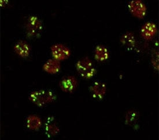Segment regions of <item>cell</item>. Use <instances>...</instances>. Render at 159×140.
<instances>
[{
    "mask_svg": "<svg viewBox=\"0 0 159 140\" xmlns=\"http://www.w3.org/2000/svg\"><path fill=\"white\" fill-rule=\"evenodd\" d=\"M29 99L34 105L42 107L56 101L57 97L49 89H38L32 91L29 95Z\"/></svg>",
    "mask_w": 159,
    "mask_h": 140,
    "instance_id": "1",
    "label": "cell"
},
{
    "mask_svg": "<svg viewBox=\"0 0 159 140\" xmlns=\"http://www.w3.org/2000/svg\"><path fill=\"white\" fill-rule=\"evenodd\" d=\"M75 67L80 76L84 79H91L96 73L94 64L88 56H84L78 60L76 63Z\"/></svg>",
    "mask_w": 159,
    "mask_h": 140,
    "instance_id": "2",
    "label": "cell"
},
{
    "mask_svg": "<svg viewBox=\"0 0 159 140\" xmlns=\"http://www.w3.org/2000/svg\"><path fill=\"white\" fill-rule=\"evenodd\" d=\"M43 22L38 16L31 15L27 17L25 22V32L30 38L39 37L43 30Z\"/></svg>",
    "mask_w": 159,
    "mask_h": 140,
    "instance_id": "3",
    "label": "cell"
},
{
    "mask_svg": "<svg viewBox=\"0 0 159 140\" xmlns=\"http://www.w3.org/2000/svg\"><path fill=\"white\" fill-rule=\"evenodd\" d=\"M51 54L53 58L59 61L68 59L71 55V51L69 47L61 43H56L50 47Z\"/></svg>",
    "mask_w": 159,
    "mask_h": 140,
    "instance_id": "4",
    "label": "cell"
},
{
    "mask_svg": "<svg viewBox=\"0 0 159 140\" xmlns=\"http://www.w3.org/2000/svg\"><path fill=\"white\" fill-rule=\"evenodd\" d=\"M128 8L130 13L138 18H143L147 14V5L141 0L131 1L129 2Z\"/></svg>",
    "mask_w": 159,
    "mask_h": 140,
    "instance_id": "5",
    "label": "cell"
},
{
    "mask_svg": "<svg viewBox=\"0 0 159 140\" xmlns=\"http://www.w3.org/2000/svg\"><path fill=\"white\" fill-rule=\"evenodd\" d=\"M78 85V81L76 77L73 75H67L61 79L59 86L61 89L68 93H71L75 91Z\"/></svg>",
    "mask_w": 159,
    "mask_h": 140,
    "instance_id": "6",
    "label": "cell"
},
{
    "mask_svg": "<svg viewBox=\"0 0 159 140\" xmlns=\"http://www.w3.org/2000/svg\"><path fill=\"white\" fill-rule=\"evenodd\" d=\"M89 91L94 98L97 99H102L106 94L107 87L104 82L97 81L90 85Z\"/></svg>",
    "mask_w": 159,
    "mask_h": 140,
    "instance_id": "7",
    "label": "cell"
},
{
    "mask_svg": "<svg viewBox=\"0 0 159 140\" xmlns=\"http://www.w3.org/2000/svg\"><path fill=\"white\" fill-rule=\"evenodd\" d=\"M13 50L20 57L26 58L30 55L31 49L30 45L27 41L24 40H20L14 45Z\"/></svg>",
    "mask_w": 159,
    "mask_h": 140,
    "instance_id": "8",
    "label": "cell"
},
{
    "mask_svg": "<svg viewBox=\"0 0 159 140\" xmlns=\"http://www.w3.org/2000/svg\"><path fill=\"white\" fill-rule=\"evenodd\" d=\"M44 130L48 137H53L58 134L60 128L54 117L49 116L47 118L44 125Z\"/></svg>",
    "mask_w": 159,
    "mask_h": 140,
    "instance_id": "9",
    "label": "cell"
},
{
    "mask_svg": "<svg viewBox=\"0 0 159 140\" xmlns=\"http://www.w3.org/2000/svg\"><path fill=\"white\" fill-rule=\"evenodd\" d=\"M140 32L143 38L146 40H150L154 37L157 33V27L155 23L147 22L141 27Z\"/></svg>",
    "mask_w": 159,
    "mask_h": 140,
    "instance_id": "10",
    "label": "cell"
},
{
    "mask_svg": "<svg viewBox=\"0 0 159 140\" xmlns=\"http://www.w3.org/2000/svg\"><path fill=\"white\" fill-rule=\"evenodd\" d=\"M43 70L49 74H56L61 69L60 61L55 58H50L47 60L43 65Z\"/></svg>",
    "mask_w": 159,
    "mask_h": 140,
    "instance_id": "11",
    "label": "cell"
},
{
    "mask_svg": "<svg viewBox=\"0 0 159 140\" xmlns=\"http://www.w3.org/2000/svg\"><path fill=\"white\" fill-rule=\"evenodd\" d=\"M94 56L98 62H105L109 59V50L104 45H98L94 49Z\"/></svg>",
    "mask_w": 159,
    "mask_h": 140,
    "instance_id": "12",
    "label": "cell"
},
{
    "mask_svg": "<svg viewBox=\"0 0 159 140\" xmlns=\"http://www.w3.org/2000/svg\"><path fill=\"white\" fill-rule=\"evenodd\" d=\"M42 125V120L37 115H29L26 119L27 128L31 130L37 131Z\"/></svg>",
    "mask_w": 159,
    "mask_h": 140,
    "instance_id": "13",
    "label": "cell"
},
{
    "mask_svg": "<svg viewBox=\"0 0 159 140\" xmlns=\"http://www.w3.org/2000/svg\"><path fill=\"white\" fill-rule=\"evenodd\" d=\"M120 42L126 48L130 49L135 47L136 44V38L133 32L127 31L121 36Z\"/></svg>",
    "mask_w": 159,
    "mask_h": 140,
    "instance_id": "14",
    "label": "cell"
},
{
    "mask_svg": "<svg viewBox=\"0 0 159 140\" xmlns=\"http://www.w3.org/2000/svg\"><path fill=\"white\" fill-rule=\"evenodd\" d=\"M126 123L130 126L135 124L138 121V115L137 112L134 110L129 111L126 115Z\"/></svg>",
    "mask_w": 159,
    "mask_h": 140,
    "instance_id": "15",
    "label": "cell"
}]
</instances>
